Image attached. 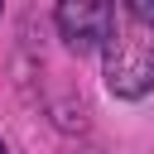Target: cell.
<instances>
[{
  "label": "cell",
  "mask_w": 154,
  "mask_h": 154,
  "mask_svg": "<svg viewBox=\"0 0 154 154\" xmlns=\"http://www.w3.org/2000/svg\"><path fill=\"white\" fill-rule=\"evenodd\" d=\"M120 14H130L135 24H149V29H154V0H125Z\"/></svg>",
  "instance_id": "cell-3"
},
{
  "label": "cell",
  "mask_w": 154,
  "mask_h": 154,
  "mask_svg": "<svg viewBox=\"0 0 154 154\" xmlns=\"http://www.w3.org/2000/svg\"><path fill=\"white\" fill-rule=\"evenodd\" d=\"M101 77L116 101H140L154 91V29L116 14L101 38Z\"/></svg>",
  "instance_id": "cell-1"
},
{
  "label": "cell",
  "mask_w": 154,
  "mask_h": 154,
  "mask_svg": "<svg viewBox=\"0 0 154 154\" xmlns=\"http://www.w3.org/2000/svg\"><path fill=\"white\" fill-rule=\"evenodd\" d=\"M0 154H10V149H5V140H0Z\"/></svg>",
  "instance_id": "cell-4"
},
{
  "label": "cell",
  "mask_w": 154,
  "mask_h": 154,
  "mask_svg": "<svg viewBox=\"0 0 154 154\" xmlns=\"http://www.w3.org/2000/svg\"><path fill=\"white\" fill-rule=\"evenodd\" d=\"M111 19H116V5H101V0H63L53 10V24H58V34H63V43L72 53L101 48Z\"/></svg>",
  "instance_id": "cell-2"
}]
</instances>
